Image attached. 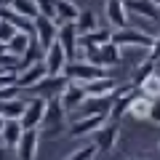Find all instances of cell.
<instances>
[{"label":"cell","instance_id":"27","mask_svg":"<svg viewBox=\"0 0 160 160\" xmlns=\"http://www.w3.org/2000/svg\"><path fill=\"white\" fill-rule=\"evenodd\" d=\"M152 72H155V62H152V59L142 62L136 69H133V86H142V83H144V80H147Z\"/></svg>","mask_w":160,"mask_h":160},{"label":"cell","instance_id":"36","mask_svg":"<svg viewBox=\"0 0 160 160\" xmlns=\"http://www.w3.org/2000/svg\"><path fill=\"white\" fill-rule=\"evenodd\" d=\"M0 147H6V144H3V133H0Z\"/></svg>","mask_w":160,"mask_h":160},{"label":"cell","instance_id":"3","mask_svg":"<svg viewBox=\"0 0 160 160\" xmlns=\"http://www.w3.org/2000/svg\"><path fill=\"white\" fill-rule=\"evenodd\" d=\"M59 43L64 46V51H67L69 62H78V59H83V53L78 51V43H80V32L78 27H75V22H62L59 24Z\"/></svg>","mask_w":160,"mask_h":160},{"label":"cell","instance_id":"28","mask_svg":"<svg viewBox=\"0 0 160 160\" xmlns=\"http://www.w3.org/2000/svg\"><path fill=\"white\" fill-rule=\"evenodd\" d=\"M96 152H99V147H96V144H91V147H80V149H75V152L67 155L64 160H93V158H96Z\"/></svg>","mask_w":160,"mask_h":160},{"label":"cell","instance_id":"4","mask_svg":"<svg viewBox=\"0 0 160 160\" xmlns=\"http://www.w3.org/2000/svg\"><path fill=\"white\" fill-rule=\"evenodd\" d=\"M69 86V78L67 75H46V78L40 80L38 86H32L29 91L38 93L43 99H51V96H62V91Z\"/></svg>","mask_w":160,"mask_h":160},{"label":"cell","instance_id":"15","mask_svg":"<svg viewBox=\"0 0 160 160\" xmlns=\"http://www.w3.org/2000/svg\"><path fill=\"white\" fill-rule=\"evenodd\" d=\"M35 43V32H16L11 40H8V53L16 59H22L24 53L29 51V46Z\"/></svg>","mask_w":160,"mask_h":160},{"label":"cell","instance_id":"38","mask_svg":"<svg viewBox=\"0 0 160 160\" xmlns=\"http://www.w3.org/2000/svg\"><path fill=\"white\" fill-rule=\"evenodd\" d=\"M126 3H128V0H126Z\"/></svg>","mask_w":160,"mask_h":160},{"label":"cell","instance_id":"14","mask_svg":"<svg viewBox=\"0 0 160 160\" xmlns=\"http://www.w3.org/2000/svg\"><path fill=\"white\" fill-rule=\"evenodd\" d=\"M104 13H107L109 24H112L115 29L128 27V6H126V0H107Z\"/></svg>","mask_w":160,"mask_h":160},{"label":"cell","instance_id":"19","mask_svg":"<svg viewBox=\"0 0 160 160\" xmlns=\"http://www.w3.org/2000/svg\"><path fill=\"white\" fill-rule=\"evenodd\" d=\"M149 109H152V99L139 91L136 96H133V104H131L128 112L133 115V120H149Z\"/></svg>","mask_w":160,"mask_h":160},{"label":"cell","instance_id":"24","mask_svg":"<svg viewBox=\"0 0 160 160\" xmlns=\"http://www.w3.org/2000/svg\"><path fill=\"white\" fill-rule=\"evenodd\" d=\"M11 8H13L16 13H22L24 19H32V22H35V19L40 16L38 0H13V3H11Z\"/></svg>","mask_w":160,"mask_h":160},{"label":"cell","instance_id":"29","mask_svg":"<svg viewBox=\"0 0 160 160\" xmlns=\"http://www.w3.org/2000/svg\"><path fill=\"white\" fill-rule=\"evenodd\" d=\"M38 8H40L43 16H48V19L56 22V0H38Z\"/></svg>","mask_w":160,"mask_h":160},{"label":"cell","instance_id":"12","mask_svg":"<svg viewBox=\"0 0 160 160\" xmlns=\"http://www.w3.org/2000/svg\"><path fill=\"white\" fill-rule=\"evenodd\" d=\"M59 99H62V104H64V109H67V112H78L80 104L88 99L86 86H83V83H72V80H69V86L62 91V96H59Z\"/></svg>","mask_w":160,"mask_h":160},{"label":"cell","instance_id":"37","mask_svg":"<svg viewBox=\"0 0 160 160\" xmlns=\"http://www.w3.org/2000/svg\"><path fill=\"white\" fill-rule=\"evenodd\" d=\"M152 3H155V6H158V8H160V0H152Z\"/></svg>","mask_w":160,"mask_h":160},{"label":"cell","instance_id":"32","mask_svg":"<svg viewBox=\"0 0 160 160\" xmlns=\"http://www.w3.org/2000/svg\"><path fill=\"white\" fill-rule=\"evenodd\" d=\"M149 120L160 123V96H158V99H152V109H149Z\"/></svg>","mask_w":160,"mask_h":160},{"label":"cell","instance_id":"11","mask_svg":"<svg viewBox=\"0 0 160 160\" xmlns=\"http://www.w3.org/2000/svg\"><path fill=\"white\" fill-rule=\"evenodd\" d=\"M16 72H19L16 86L22 88V91H29L32 86H38L40 80L48 75V69H46V62H38V64H29V67H24V69H16Z\"/></svg>","mask_w":160,"mask_h":160},{"label":"cell","instance_id":"6","mask_svg":"<svg viewBox=\"0 0 160 160\" xmlns=\"http://www.w3.org/2000/svg\"><path fill=\"white\" fill-rule=\"evenodd\" d=\"M107 118H109L107 112H102V115H83L80 120H75L72 126H69V136H75V139L91 136V133H96L99 128L107 123Z\"/></svg>","mask_w":160,"mask_h":160},{"label":"cell","instance_id":"13","mask_svg":"<svg viewBox=\"0 0 160 160\" xmlns=\"http://www.w3.org/2000/svg\"><path fill=\"white\" fill-rule=\"evenodd\" d=\"M38 139H40V128H27L22 136V142L16 144L19 160H35L38 158Z\"/></svg>","mask_w":160,"mask_h":160},{"label":"cell","instance_id":"7","mask_svg":"<svg viewBox=\"0 0 160 160\" xmlns=\"http://www.w3.org/2000/svg\"><path fill=\"white\" fill-rule=\"evenodd\" d=\"M46 104H48V99H43V96H35L32 102H27V109H24V115H22L24 131H27V128H40V126H43Z\"/></svg>","mask_w":160,"mask_h":160},{"label":"cell","instance_id":"20","mask_svg":"<svg viewBox=\"0 0 160 160\" xmlns=\"http://www.w3.org/2000/svg\"><path fill=\"white\" fill-rule=\"evenodd\" d=\"M24 109H27V102H22L19 96H13V99H6V102H3L0 115H3L6 120H22Z\"/></svg>","mask_w":160,"mask_h":160},{"label":"cell","instance_id":"35","mask_svg":"<svg viewBox=\"0 0 160 160\" xmlns=\"http://www.w3.org/2000/svg\"><path fill=\"white\" fill-rule=\"evenodd\" d=\"M3 126H6V118H3V115H0V131H3Z\"/></svg>","mask_w":160,"mask_h":160},{"label":"cell","instance_id":"8","mask_svg":"<svg viewBox=\"0 0 160 160\" xmlns=\"http://www.w3.org/2000/svg\"><path fill=\"white\" fill-rule=\"evenodd\" d=\"M43 62H46L48 75H64V69H67V64H69V56H67V51H64V46L56 40V43L46 51Z\"/></svg>","mask_w":160,"mask_h":160},{"label":"cell","instance_id":"10","mask_svg":"<svg viewBox=\"0 0 160 160\" xmlns=\"http://www.w3.org/2000/svg\"><path fill=\"white\" fill-rule=\"evenodd\" d=\"M118 139H120V126L115 120L112 123H104V126L93 133V144L99 147V152H112L115 144H118Z\"/></svg>","mask_w":160,"mask_h":160},{"label":"cell","instance_id":"30","mask_svg":"<svg viewBox=\"0 0 160 160\" xmlns=\"http://www.w3.org/2000/svg\"><path fill=\"white\" fill-rule=\"evenodd\" d=\"M19 29L13 27L11 22H6V19H0V40H3V43H8V40L13 38V35H16Z\"/></svg>","mask_w":160,"mask_h":160},{"label":"cell","instance_id":"34","mask_svg":"<svg viewBox=\"0 0 160 160\" xmlns=\"http://www.w3.org/2000/svg\"><path fill=\"white\" fill-rule=\"evenodd\" d=\"M8 51V43H3V40H0V53H6Z\"/></svg>","mask_w":160,"mask_h":160},{"label":"cell","instance_id":"16","mask_svg":"<svg viewBox=\"0 0 160 160\" xmlns=\"http://www.w3.org/2000/svg\"><path fill=\"white\" fill-rule=\"evenodd\" d=\"M128 13H139V16L149 19V22H158L160 19V8L155 6L152 0H128Z\"/></svg>","mask_w":160,"mask_h":160},{"label":"cell","instance_id":"5","mask_svg":"<svg viewBox=\"0 0 160 160\" xmlns=\"http://www.w3.org/2000/svg\"><path fill=\"white\" fill-rule=\"evenodd\" d=\"M56 38H59V24L53 22V19H48V16L40 13V16L35 19V40L40 43V48L48 51V48L56 43Z\"/></svg>","mask_w":160,"mask_h":160},{"label":"cell","instance_id":"22","mask_svg":"<svg viewBox=\"0 0 160 160\" xmlns=\"http://www.w3.org/2000/svg\"><path fill=\"white\" fill-rule=\"evenodd\" d=\"M80 8L75 6V0H56V22H75Z\"/></svg>","mask_w":160,"mask_h":160},{"label":"cell","instance_id":"2","mask_svg":"<svg viewBox=\"0 0 160 160\" xmlns=\"http://www.w3.org/2000/svg\"><path fill=\"white\" fill-rule=\"evenodd\" d=\"M112 43H118L120 48L123 46H139V48H152L155 38L144 29H136V27H120L112 32Z\"/></svg>","mask_w":160,"mask_h":160},{"label":"cell","instance_id":"21","mask_svg":"<svg viewBox=\"0 0 160 160\" xmlns=\"http://www.w3.org/2000/svg\"><path fill=\"white\" fill-rule=\"evenodd\" d=\"M112 40V29H93V32L88 35H80V43H83V48H91V46H104V43H109Z\"/></svg>","mask_w":160,"mask_h":160},{"label":"cell","instance_id":"31","mask_svg":"<svg viewBox=\"0 0 160 160\" xmlns=\"http://www.w3.org/2000/svg\"><path fill=\"white\" fill-rule=\"evenodd\" d=\"M149 59H152L155 67H158V62H160V35H155V43H152V48H149Z\"/></svg>","mask_w":160,"mask_h":160},{"label":"cell","instance_id":"25","mask_svg":"<svg viewBox=\"0 0 160 160\" xmlns=\"http://www.w3.org/2000/svg\"><path fill=\"white\" fill-rule=\"evenodd\" d=\"M133 96H136V91H128V93H123V96H120L118 102L112 104L109 115H112V120H115V123H118V120L123 118V115H126L128 109H131V104H133Z\"/></svg>","mask_w":160,"mask_h":160},{"label":"cell","instance_id":"26","mask_svg":"<svg viewBox=\"0 0 160 160\" xmlns=\"http://www.w3.org/2000/svg\"><path fill=\"white\" fill-rule=\"evenodd\" d=\"M139 91H142L144 96H149V99H158V96H160V75L152 72L142 86H139Z\"/></svg>","mask_w":160,"mask_h":160},{"label":"cell","instance_id":"9","mask_svg":"<svg viewBox=\"0 0 160 160\" xmlns=\"http://www.w3.org/2000/svg\"><path fill=\"white\" fill-rule=\"evenodd\" d=\"M67 115H69V112L64 109L62 99H59V96H51V99H48V104H46V118H43V126H40V128H59V131H62Z\"/></svg>","mask_w":160,"mask_h":160},{"label":"cell","instance_id":"1","mask_svg":"<svg viewBox=\"0 0 160 160\" xmlns=\"http://www.w3.org/2000/svg\"><path fill=\"white\" fill-rule=\"evenodd\" d=\"M64 75H67L72 83H83V86H86V83H91V80L104 78L107 69H104V67H96V64L86 62V59H78V62H69V64H67Z\"/></svg>","mask_w":160,"mask_h":160},{"label":"cell","instance_id":"33","mask_svg":"<svg viewBox=\"0 0 160 160\" xmlns=\"http://www.w3.org/2000/svg\"><path fill=\"white\" fill-rule=\"evenodd\" d=\"M6 149H8V147H0V160H8V155H6Z\"/></svg>","mask_w":160,"mask_h":160},{"label":"cell","instance_id":"18","mask_svg":"<svg viewBox=\"0 0 160 160\" xmlns=\"http://www.w3.org/2000/svg\"><path fill=\"white\" fill-rule=\"evenodd\" d=\"M118 88V83H115L112 78H99V80H91V83H86V93L88 96H109V93Z\"/></svg>","mask_w":160,"mask_h":160},{"label":"cell","instance_id":"17","mask_svg":"<svg viewBox=\"0 0 160 160\" xmlns=\"http://www.w3.org/2000/svg\"><path fill=\"white\" fill-rule=\"evenodd\" d=\"M3 144L6 147H13L16 149V144L22 142L24 136V126H22V120H6V126H3Z\"/></svg>","mask_w":160,"mask_h":160},{"label":"cell","instance_id":"23","mask_svg":"<svg viewBox=\"0 0 160 160\" xmlns=\"http://www.w3.org/2000/svg\"><path fill=\"white\" fill-rule=\"evenodd\" d=\"M75 27H78V32H80V35H88V32H93V29L99 27V24H96V13H93L91 8L80 11V13H78V19H75Z\"/></svg>","mask_w":160,"mask_h":160}]
</instances>
